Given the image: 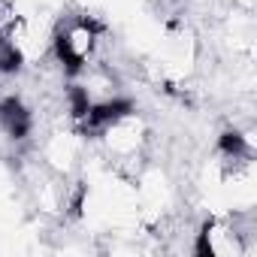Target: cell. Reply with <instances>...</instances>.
Returning <instances> with one entry per match:
<instances>
[{"label": "cell", "instance_id": "1", "mask_svg": "<svg viewBox=\"0 0 257 257\" xmlns=\"http://www.w3.org/2000/svg\"><path fill=\"white\" fill-rule=\"evenodd\" d=\"M31 109L22 103V97H4L0 100V131H4L10 140H25L31 134Z\"/></svg>", "mask_w": 257, "mask_h": 257}]
</instances>
